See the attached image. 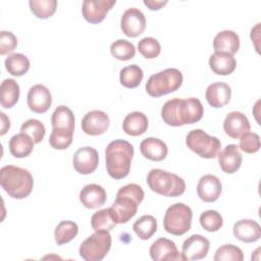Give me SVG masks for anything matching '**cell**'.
I'll return each mask as SVG.
<instances>
[{
	"label": "cell",
	"instance_id": "obj_1",
	"mask_svg": "<svg viewBox=\"0 0 261 261\" xmlns=\"http://www.w3.org/2000/svg\"><path fill=\"white\" fill-rule=\"evenodd\" d=\"M203 114L204 108L201 101L194 97L170 99L161 108L163 121L171 126H181L198 122L203 117Z\"/></svg>",
	"mask_w": 261,
	"mask_h": 261
},
{
	"label": "cell",
	"instance_id": "obj_2",
	"mask_svg": "<svg viewBox=\"0 0 261 261\" xmlns=\"http://www.w3.org/2000/svg\"><path fill=\"white\" fill-rule=\"evenodd\" d=\"M134 147L125 140H114L110 142L105 151L106 169L114 179L125 177L130 170Z\"/></svg>",
	"mask_w": 261,
	"mask_h": 261
},
{
	"label": "cell",
	"instance_id": "obj_3",
	"mask_svg": "<svg viewBox=\"0 0 261 261\" xmlns=\"http://www.w3.org/2000/svg\"><path fill=\"white\" fill-rule=\"evenodd\" d=\"M2 189L14 199L27 198L33 191L34 178L31 172L15 165H5L0 170Z\"/></svg>",
	"mask_w": 261,
	"mask_h": 261
},
{
	"label": "cell",
	"instance_id": "obj_4",
	"mask_svg": "<svg viewBox=\"0 0 261 261\" xmlns=\"http://www.w3.org/2000/svg\"><path fill=\"white\" fill-rule=\"evenodd\" d=\"M144 196L143 189L137 184H128L118 190L111 206L117 223H126L136 215Z\"/></svg>",
	"mask_w": 261,
	"mask_h": 261
},
{
	"label": "cell",
	"instance_id": "obj_5",
	"mask_svg": "<svg viewBox=\"0 0 261 261\" xmlns=\"http://www.w3.org/2000/svg\"><path fill=\"white\" fill-rule=\"evenodd\" d=\"M147 184L153 192L165 197H178L186 191V182L180 176L159 168L149 171Z\"/></svg>",
	"mask_w": 261,
	"mask_h": 261
},
{
	"label": "cell",
	"instance_id": "obj_6",
	"mask_svg": "<svg viewBox=\"0 0 261 261\" xmlns=\"http://www.w3.org/2000/svg\"><path fill=\"white\" fill-rule=\"evenodd\" d=\"M182 84V73L177 68H166L152 74L147 84L146 91L151 97H161L175 92Z\"/></svg>",
	"mask_w": 261,
	"mask_h": 261
},
{
	"label": "cell",
	"instance_id": "obj_7",
	"mask_svg": "<svg viewBox=\"0 0 261 261\" xmlns=\"http://www.w3.org/2000/svg\"><path fill=\"white\" fill-rule=\"evenodd\" d=\"M193 212L184 204L176 203L169 206L163 218L164 229L173 236H182L191 229Z\"/></svg>",
	"mask_w": 261,
	"mask_h": 261
},
{
	"label": "cell",
	"instance_id": "obj_8",
	"mask_svg": "<svg viewBox=\"0 0 261 261\" xmlns=\"http://www.w3.org/2000/svg\"><path fill=\"white\" fill-rule=\"evenodd\" d=\"M186 144L190 150L202 158L212 159L220 152L221 143L216 137L209 136L203 129L191 130L186 137Z\"/></svg>",
	"mask_w": 261,
	"mask_h": 261
},
{
	"label": "cell",
	"instance_id": "obj_9",
	"mask_svg": "<svg viewBox=\"0 0 261 261\" xmlns=\"http://www.w3.org/2000/svg\"><path fill=\"white\" fill-rule=\"evenodd\" d=\"M111 242L109 231H95L81 244L80 256L86 261H101L109 252Z\"/></svg>",
	"mask_w": 261,
	"mask_h": 261
},
{
	"label": "cell",
	"instance_id": "obj_10",
	"mask_svg": "<svg viewBox=\"0 0 261 261\" xmlns=\"http://www.w3.org/2000/svg\"><path fill=\"white\" fill-rule=\"evenodd\" d=\"M150 256L154 261H187L176 245L169 239L159 238L150 247Z\"/></svg>",
	"mask_w": 261,
	"mask_h": 261
},
{
	"label": "cell",
	"instance_id": "obj_11",
	"mask_svg": "<svg viewBox=\"0 0 261 261\" xmlns=\"http://www.w3.org/2000/svg\"><path fill=\"white\" fill-rule=\"evenodd\" d=\"M120 28L122 33L130 38L140 36L146 28V18L144 13L136 7L127 8L120 19Z\"/></svg>",
	"mask_w": 261,
	"mask_h": 261
},
{
	"label": "cell",
	"instance_id": "obj_12",
	"mask_svg": "<svg viewBox=\"0 0 261 261\" xmlns=\"http://www.w3.org/2000/svg\"><path fill=\"white\" fill-rule=\"evenodd\" d=\"M73 167L81 174H90L96 170L99 163V154L92 147H82L73 155Z\"/></svg>",
	"mask_w": 261,
	"mask_h": 261
},
{
	"label": "cell",
	"instance_id": "obj_13",
	"mask_svg": "<svg viewBox=\"0 0 261 261\" xmlns=\"http://www.w3.org/2000/svg\"><path fill=\"white\" fill-rule=\"evenodd\" d=\"M115 3V0H85L82 6L83 16L90 23H99Z\"/></svg>",
	"mask_w": 261,
	"mask_h": 261
},
{
	"label": "cell",
	"instance_id": "obj_14",
	"mask_svg": "<svg viewBox=\"0 0 261 261\" xmlns=\"http://www.w3.org/2000/svg\"><path fill=\"white\" fill-rule=\"evenodd\" d=\"M27 102L29 108L35 113H44L48 111L52 104L50 91L44 85H34L28 92Z\"/></svg>",
	"mask_w": 261,
	"mask_h": 261
},
{
	"label": "cell",
	"instance_id": "obj_15",
	"mask_svg": "<svg viewBox=\"0 0 261 261\" xmlns=\"http://www.w3.org/2000/svg\"><path fill=\"white\" fill-rule=\"evenodd\" d=\"M110 124L108 115L101 110L89 111L82 119V129L89 136L104 134Z\"/></svg>",
	"mask_w": 261,
	"mask_h": 261
},
{
	"label": "cell",
	"instance_id": "obj_16",
	"mask_svg": "<svg viewBox=\"0 0 261 261\" xmlns=\"http://www.w3.org/2000/svg\"><path fill=\"white\" fill-rule=\"evenodd\" d=\"M210 248L208 239L201 234H193L189 237L182 244V255L187 261L200 260L207 256Z\"/></svg>",
	"mask_w": 261,
	"mask_h": 261
},
{
	"label": "cell",
	"instance_id": "obj_17",
	"mask_svg": "<svg viewBox=\"0 0 261 261\" xmlns=\"http://www.w3.org/2000/svg\"><path fill=\"white\" fill-rule=\"evenodd\" d=\"M221 191V181L213 174L203 175L197 185V194L199 198L206 203L215 202L219 198Z\"/></svg>",
	"mask_w": 261,
	"mask_h": 261
},
{
	"label": "cell",
	"instance_id": "obj_18",
	"mask_svg": "<svg viewBox=\"0 0 261 261\" xmlns=\"http://www.w3.org/2000/svg\"><path fill=\"white\" fill-rule=\"evenodd\" d=\"M223 129L231 139H240L244 134L251 129V124L248 117L240 111L229 112L224 121Z\"/></svg>",
	"mask_w": 261,
	"mask_h": 261
},
{
	"label": "cell",
	"instance_id": "obj_19",
	"mask_svg": "<svg viewBox=\"0 0 261 261\" xmlns=\"http://www.w3.org/2000/svg\"><path fill=\"white\" fill-rule=\"evenodd\" d=\"M218 163L221 170L225 173H234L242 165L243 156L240 149L234 144L227 145L221 152L218 153Z\"/></svg>",
	"mask_w": 261,
	"mask_h": 261
},
{
	"label": "cell",
	"instance_id": "obj_20",
	"mask_svg": "<svg viewBox=\"0 0 261 261\" xmlns=\"http://www.w3.org/2000/svg\"><path fill=\"white\" fill-rule=\"evenodd\" d=\"M106 199L107 195L104 188L97 184L87 185L80 192L81 203L89 209H96L103 206Z\"/></svg>",
	"mask_w": 261,
	"mask_h": 261
},
{
	"label": "cell",
	"instance_id": "obj_21",
	"mask_svg": "<svg viewBox=\"0 0 261 261\" xmlns=\"http://www.w3.org/2000/svg\"><path fill=\"white\" fill-rule=\"evenodd\" d=\"M232 233L241 242L254 243L260 239L261 228L255 220L241 219L233 224Z\"/></svg>",
	"mask_w": 261,
	"mask_h": 261
},
{
	"label": "cell",
	"instance_id": "obj_22",
	"mask_svg": "<svg viewBox=\"0 0 261 261\" xmlns=\"http://www.w3.org/2000/svg\"><path fill=\"white\" fill-rule=\"evenodd\" d=\"M205 97L210 106L220 108L225 106L231 97V89L225 83H213L208 86Z\"/></svg>",
	"mask_w": 261,
	"mask_h": 261
},
{
	"label": "cell",
	"instance_id": "obj_23",
	"mask_svg": "<svg viewBox=\"0 0 261 261\" xmlns=\"http://www.w3.org/2000/svg\"><path fill=\"white\" fill-rule=\"evenodd\" d=\"M140 151L145 158L158 162L165 159L168 153V148L160 139L149 137L141 142Z\"/></svg>",
	"mask_w": 261,
	"mask_h": 261
},
{
	"label": "cell",
	"instance_id": "obj_24",
	"mask_svg": "<svg viewBox=\"0 0 261 261\" xmlns=\"http://www.w3.org/2000/svg\"><path fill=\"white\" fill-rule=\"evenodd\" d=\"M52 129L73 134L74 116L72 111L64 105L57 106L51 116Z\"/></svg>",
	"mask_w": 261,
	"mask_h": 261
},
{
	"label": "cell",
	"instance_id": "obj_25",
	"mask_svg": "<svg viewBox=\"0 0 261 261\" xmlns=\"http://www.w3.org/2000/svg\"><path fill=\"white\" fill-rule=\"evenodd\" d=\"M213 48L215 52H224L233 55L240 48V38L233 31H221L213 40Z\"/></svg>",
	"mask_w": 261,
	"mask_h": 261
},
{
	"label": "cell",
	"instance_id": "obj_26",
	"mask_svg": "<svg viewBox=\"0 0 261 261\" xmlns=\"http://www.w3.org/2000/svg\"><path fill=\"white\" fill-rule=\"evenodd\" d=\"M211 70L218 75L230 74L237 66V60L233 55L224 52H214L209 58Z\"/></svg>",
	"mask_w": 261,
	"mask_h": 261
},
{
	"label": "cell",
	"instance_id": "obj_27",
	"mask_svg": "<svg viewBox=\"0 0 261 261\" xmlns=\"http://www.w3.org/2000/svg\"><path fill=\"white\" fill-rule=\"evenodd\" d=\"M148 124V118L143 112L134 111L124 117L122 129L126 135L137 137L143 135L147 130Z\"/></svg>",
	"mask_w": 261,
	"mask_h": 261
},
{
	"label": "cell",
	"instance_id": "obj_28",
	"mask_svg": "<svg viewBox=\"0 0 261 261\" xmlns=\"http://www.w3.org/2000/svg\"><path fill=\"white\" fill-rule=\"evenodd\" d=\"M34 144L33 139L29 135L19 133L12 136L9 140V151L15 158H24L33 152Z\"/></svg>",
	"mask_w": 261,
	"mask_h": 261
},
{
	"label": "cell",
	"instance_id": "obj_29",
	"mask_svg": "<svg viewBox=\"0 0 261 261\" xmlns=\"http://www.w3.org/2000/svg\"><path fill=\"white\" fill-rule=\"evenodd\" d=\"M19 86L13 79H5L0 85V103L3 108L13 107L19 98Z\"/></svg>",
	"mask_w": 261,
	"mask_h": 261
},
{
	"label": "cell",
	"instance_id": "obj_30",
	"mask_svg": "<svg viewBox=\"0 0 261 261\" xmlns=\"http://www.w3.org/2000/svg\"><path fill=\"white\" fill-rule=\"evenodd\" d=\"M117 224V220L114 216V213L110 208L101 209L98 212H95L91 218V225L95 231L112 230Z\"/></svg>",
	"mask_w": 261,
	"mask_h": 261
},
{
	"label": "cell",
	"instance_id": "obj_31",
	"mask_svg": "<svg viewBox=\"0 0 261 261\" xmlns=\"http://www.w3.org/2000/svg\"><path fill=\"white\" fill-rule=\"evenodd\" d=\"M5 68L13 76H20L30 69L29 58L21 53H13L5 59Z\"/></svg>",
	"mask_w": 261,
	"mask_h": 261
},
{
	"label": "cell",
	"instance_id": "obj_32",
	"mask_svg": "<svg viewBox=\"0 0 261 261\" xmlns=\"http://www.w3.org/2000/svg\"><path fill=\"white\" fill-rule=\"evenodd\" d=\"M144 73L142 68L137 64H132L123 67L119 72V82L120 84L127 89L137 88L142 80Z\"/></svg>",
	"mask_w": 261,
	"mask_h": 261
},
{
	"label": "cell",
	"instance_id": "obj_33",
	"mask_svg": "<svg viewBox=\"0 0 261 261\" xmlns=\"http://www.w3.org/2000/svg\"><path fill=\"white\" fill-rule=\"evenodd\" d=\"M133 229L141 240H149L157 230L156 218L152 215H143L136 220Z\"/></svg>",
	"mask_w": 261,
	"mask_h": 261
},
{
	"label": "cell",
	"instance_id": "obj_34",
	"mask_svg": "<svg viewBox=\"0 0 261 261\" xmlns=\"http://www.w3.org/2000/svg\"><path fill=\"white\" fill-rule=\"evenodd\" d=\"M79 232V226L75 222L64 220L58 223L54 230V239L57 245L61 246L72 241Z\"/></svg>",
	"mask_w": 261,
	"mask_h": 261
},
{
	"label": "cell",
	"instance_id": "obj_35",
	"mask_svg": "<svg viewBox=\"0 0 261 261\" xmlns=\"http://www.w3.org/2000/svg\"><path fill=\"white\" fill-rule=\"evenodd\" d=\"M111 55L120 61H126L135 57L136 48L133 43L127 40L119 39L114 41L110 46Z\"/></svg>",
	"mask_w": 261,
	"mask_h": 261
},
{
	"label": "cell",
	"instance_id": "obj_36",
	"mask_svg": "<svg viewBox=\"0 0 261 261\" xmlns=\"http://www.w3.org/2000/svg\"><path fill=\"white\" fill-rule=\"evenodd\" d=\"M31 11L38 18L45 19L52 16L57 8L56 0H30L29 1Z\"/></svg>",
	"mask_w": 261,
	"mask_h": 261
},
{
	"label": "cell",
	"instance_id": "obj_37",
	"mask_svg": "<svg viewBox=\"0 0 261 261\" xmlns=\"http://www.w3.org/2000/svg\"><path fill=\"white\" fill-rule=\"evenodd\" d=\"M213 259L215 261H243L244 254L239 247L226 244L216 250Z\"/></svg>",
	"mask_w": 261,
	"mask_h": 261
},
{
	"label": "cell",
	"instance_id": "obj_38",
	"mask_svg": "<svg viewBox=\"0 0 261 261\" xmlns=\"http://www.w3.org/2000/svg\"><path fill=\"white\" fill-rule=\"evenodd\" d=\"M200 224L207 231H217L222 227L223 218L216 210H206L200 215Z\"/></svg>",
	"mask_w": 261,
	"mask_h": 261
},
{
	"label": "cell",
	"instance_id": "obj_39",
	"mask_svg": "<svg viewBox=\"0 0 261 261\" xmlns=\"http://www.w3.org/2000/svg\"><path fill=\"white\" fill-rule=\"evenodd\" d=\"M45 132L46 129L44 124L40 120L35 118L28 119L20 126V133H24L29 135L33 139L34 143L36 144L42 142L45 136Z\"/></svg>",
	"mask_w": 261,
	"mask_h": 261
},
{
	"label": "cell",
	"instance_id": "obj_40",
	"mask_svg": "<svg viewBox=\"0 0 261 261\" xmlns=\"http://www.w3.org/2000/svg\"><path fill=\"white\" fill-rule=\"evenodd\" d=\"M139 52L147 59L156 58L161 52L160 43L152 37L143 38L138 44Z\"/></svg>",
	"mask_w": 261,
	"mask_h": 261
},
{
	"label": "cell",
	"instance_id": "obj_41",
	"mask_svg": "<svg viewBox=\"0 0 261 261\" xmlns=\"http://www.w3.org/2000/svg\"><path fill=\"white\" fill-rule=\"evenodd\" d=\"M239 149L245 153L252 154L256 153L260 149V137L255 133L248 132L240 138Z\"/></svg>",
	"mask_w": 261,
	"mask_h": 261
},
{
	"label": "cell",
	"instance_id": "obj_42",
	"mask_svg": "<svg viewBox=\"0 0 261 261\" xmlns=\"http://www.w3.org/2000/svg\"><path fill=\"white\" fill-rule=\"evenodd\" d=\"M72 137L73 134L52 129L51 135L49 137V144L54 149L64 150L67 149L72 143Z\"/></svg>",
	"mask_w": 261,
	"mask_h": 261
},
{
	"label": "cell",
	"instance_id": "obj_43",
	"mask_svg": "<svg viewBox=\"0 0 261 261\" xmlns=\"http://www.w3.org/2000/svg\"><path fill=\"white\" fill-rule=\"evenodd\" d=\"M17 45V39L15 35L9 31L0 32V54L6 55L11 53Z\"/></svg>",
	"mask_w": 261,
	"mask_h": 261
},
{
	"label": "cell",
	"instance_id": "obj_44",
	"mask_svg": "<svg viewBox=\"0 0 261 261\" xmlns=\"http://www.w3.org/2000/svg\"><path fill=\"white\" fill-rule=\"evenodd\" d=\"M167 0H144V4L150 9V10H159L164 5L167 4Z\"/></svg>",
	"mask_w": 261,
	"mask_h": 261
},
{
	"label": "cell",
	"instance_id": "obj_45",
	"mask_svg": "<svg viewBox=\"0 0 261 261\" xmlns=\"http://www.w3.org/2000/svg\"><path fill=\"white\" fill-rule=\"evenodd\" d=\"M1 115V132H0V136H3L6 134V132L9 129L10 127V120L9 118L5 115V113L0 112Z\"/></svg>",
	"mask_w": 261,
	"mask_h": 261
}]
</instances>
